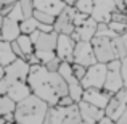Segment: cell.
Returning a JSON list of instances; mask_svg holds the SVG:
<instances>
[{"label":"cell","instance_id":"obj_5","mask_svg":"<svg viewBox=\"0 0 127 124\" xmlns=\"http://www.w3.org/2000/svg\"><path fill=\"white\" fill-rule=\"evenodd\" d=\"M106 73H108V63H93L87 68L85 76L81 79V84L84 89H103L105 85V79H106Z\"/></svg>","mask_w":127,"mask_h":124},{"label":"cell","instance_id":"obj_30","mask_svg":"<svg viewBox=\"0 0 127 124\" xmlns=\"http://www.w3.org/2000/svg\"><path fill=\"white\" fill-rule=\"evenodd\" d=\"M19 5H21V10H23V15L24 18H29V16L34 15V0H19Z\"/></svg>","mask_w":127,"mask_h":124},{"label":"cell","instance_id":"obj_45","mask_svg":"<svg viewBox=\"0 0 127 124\" xmlns=\"http://www.w3.org/2000/svg\"><path fill=\"white\" fill-rule=\"evenodd\" d=\"M2 23H3V15H0V28H2Z\"/></svg>","mask_w":127,"mask_h":124},{"label":"cell","instance_id":"obj_4","mask_svg":"<svg viewBox=\"0 0 127 124\" xmlns=\"http://www.w3.org/2000/svg\"><path fill=\"white\" fill-rule=\"evenodd\" d=\"M74 24H76V29L71 34V37L74 39L76 42L77 41H89L90 42L95 37L96 24H98V23L92 18V15L77 11L76 13V18H74Z\"/></svg>","mask_w":127,"mask_h":124},{"label":"cell","instance_id":"obj_7","mask_svg":"<svg viewBox=\"0 0 127 124\" xmlns=\"http://www.w3.org/2000/svg\"><path fill=\"white\" fill-rule=\"evenodd\" d=\"M58 73L63 76V79L68 84V89H69V95L74 98L76 103H79L82 100V93H84V87H82L81 81L74 76V71H72V63L69 61H61L58 68Z\"/></svg>","mask_w":127,"mask_h":124},{"label":"cell","instance_id":"obj_22","mask_svg":"<svg viewBox=\"0 0 127 124\" xmlns=\"http://www.w3.org/2000/svg\"><path fill=\"white\" fill-rule=\"evenodd\" d=\"M16 42H18V45L21 47V50H23V53H24L26 58H28L31 53L35 52L34 42H32V39H31V36H29V34H19L18 39H16Z\"/></svg>","mask_w":127,"mask_h":124},{"label":"cell","instance_id":"obj_42","mask_svg":"<svg viewBox=\"0 0 127 124\" xmlns=\"http://www.w3.org/2000/svg\"><path fill=\"white\" fill-rule=\"evenodd\" d=\"M16 2H19V0H0V6H3V5H13V3H16Z\"/></svg>","mask_w":127,"mask_h":124},{"label":"cell","instance_id":"obj_21","mask_svg":"<svg viewBox=\"0 0 127 124\" xmlns=\"http://www.w3.org/2000/svg\"><path fill=\"white\" fill-rule=\"evenodd\" d=\"M18 58L16 53L13 52L11 48V42L6 41H0V66H8L10 63H13L15 60Z\"/></svg>","mask_w":127,"mask_h":124},{"label":"cell","instance_id":"obj_32","mask_svg":"<svg viewBox=\"0 0 127 124\" xmlns=\"http://www.w3.org/2000/svg\"><path fill=\"white\" fill-rule=\"evenodd\" d=\"M6 16H10L11 19H16V21H23V19H24V15H23V10H21L19 2H16L15 5L11 6V10H10V13Z\"/></svg>","mask_w":127,"mask_h":124},{"label":"cell","instance_id":"obj_9","mask_svg":"<svg viewBox=\"0 0 127 124\" xmlns=\"http://www.w3.org/2000/svg\"><path fill=\"white\" fill-rule=\"evenodd\" d=\"M76 13H77L76 6H68L66 5L64 10L56 16L53 28H55V31L58 32V34H69L71 36L72 32H74V29H76V24H74Z\"/></svg>","mask_w":127,"mask_h":124},{"label":"cell","instance_id":"obj_28","mask_svg":"<svg viewBox=\"0 0 127 124\" xmlns=\"http://www.w3.org/2000/svg\"><path fill=\"white\" fill-rule=\"evenodd\" d=\"M76 10L81 13H87V15H92L93 10V0H77L76 2Z\"/></svg>","mask_w":127,"mask_h":124},{"label":"cell","instance_id":"obj_3","mask_svg":"<svg viewBox=\"0 0 127 124\" xmlns=\"http://www.w3.org/2000/svg\"><path fill=\"white\" fill-rule=\"evenodd\" d=\"M31 65L24 58H16L13 63L5 66V74L0 79V93H6L8 87L16 81H28Z\"/></svg>","mask_w":127,"mask_h":124},{"label":"cell","instance_id":"obj_34","mask_svg":"<svg viewBox=\"0 0 127 124\" xmlns=\"http://www.w3.org/2000/svg\"><path fill=\"white\" fill-rule=\"evenodd\" d=\"M60 65H61V60H60L58 56H55V58H52L48 63H45V66L50 69V71H58Z\"/></svg>","mask_w":127,"mask_h":124},{"label":"cell","instance_id":"obj_8","mask_svg":"<svg viewBox=\"0 0 127 124\" xmlns=\"http://www.w3.org/2000/svg\"><path fill=\"white\" fill-rule=\"evenodd\" d=\"M103 89L108 93H111V95H114L116 92L124 89V79H122L121 60L119 58H116V60H113V61L108 63V73H106V79H105Z\"/></svg>","mask_w":127,"mask_h":124},{"label":"cell","instance_id":"obj_6","mask_svg":"<svg viewBox=\"0 0 127 124\" xmlns=\"http://www.w3.org/2000/svg\"><path fill=\"white\" fill-rule=\"evenodd\" d=\"M90 42H92L93 52H95V56H96V61L109 63V61H113V60L118 58V53H116L113 39L103 37V36H95Z\"/></svg>","mask_w":127,"mask_h":124},{"label":"cell","instance_id":"obj_23","mask_svg":"<svg viewBox=\"0 0 127 124\" xmlns=\"http://www.w3.org/2000/svg\"><path fill=\"white\" fill-rule=\"evenodd\" d=\"M16 108V102L10 98L6 93H0V116H5L13 113Z\"/></svg>","mask_w":127,"mask_h":124},{"label":"cell","instance_id":"obj_13","mask_svg":"<svg viewBox=\"0 0 127 124\" xmlns=\"http://www.w3.org/2000/svg\"><path fill=\"white\" fill-rule=\"evenodd\" d=\"M31 39L34 42L35 50H55L56 48V41H58V32H42L39 29H35L31 34Z\"/></svg>","mask_w":127,"mask_h":124},{"label":"cell","instance_id":"obj_25","mask_svg":"<svg viewBox=\"0 0 127 124\" xmlns=\"http://www.w3.org/2000/svg\"><path fill=\"white\" fill-rule=\"evenodd\" d=\"M95 36H103V37L114 39L118 34H116V32L108 26V23H98V24H96V32H95Z\"/></svg>","mask_w":127,"mask_h":124},{"label":"cell","instance_id":"obj_46","mask_svg":"<svg viewBox=\"0 0 127 124\" xmlns=\"http://www.w3.org/2000/svg\"><path fill=\"white\" fill-rule=\"evenodd\" d=\"M81 124H85V123H84V121H82V123H81Z\"/></svg>","mask_w":127,"mask_h":124},{"label":"cell","instance_id":"obj_40","mask_svg":"<svg viewBox=\"0 0 127 124\" xmlns=\"http://www.w3.org/2000/svg\"><path fill=\"white\" fill-rule=\"evenodd\" d=\"M26 60H28V63H29V65H37V63H40V61H39V58H37V55H35V53H31V55H29V56H28Z\"/></svg>","mask_w":127,"mask_h":124},{"label":"cell","instance_id":"obj_29","mask_svg":"<svg viewBox=\"0 0 127 124\" xmlns=\"http://www.w3.org/2000/svg\"><path fill=\"white\" fill-rule=\"evenodd\" d=\"M35 55H37V58H39V61L42 63V65H45V63H48L52 58H55L56 56V53H55V50H35Z\"/></svg>","mask_w":127,"mask_h":124},{"label":"cell","instance_id":"obj_18","mask_svg":"<svg viewBox=\"0 0 127 124\" xmlns=\"http://www.w3.org/2000/svg\"><path fill=\"white\" fill-rule=\"evenodd\" d=\"M34 6H35V10H40V11L50 13L53 16H58L64 10L66 3H64V0H34Z\"/></svg>","mask_w":127,"mask_h":124},{"label":"cell","instance_id":"obj_15","mask_svg":"<svg viewBox=\"0 0 127 124\" xmlns=\"http://www.w3.org/2000/svg\"><path fill=\"white\" fill-rule=\"evenodd\" d=\"M77 106H79L81 118L85 124H95L105 116V110L103 108H98V106L92 105V103L85 102V100H81L77 103Z\"/></svg>","mask_w":127,"mask_h":124},{"label":"cell","instance_id":"obj_14","mask_svg":"<svg viewBox=\"0 0 127 124\" xmlns=\"http://www.w3.org/2000/svg\"><path fill=\"white\" fill-rule=\"evenodd\" d=\"M76 41L69 34H58V41H56V48L55 53L61 61H69L72 63V53H74Z\"/></svg>","mask_w":127,"mask_h":124},{"label":"cell","instance_id":"obj_37","mask_svg":"<svg viewBox=\"0 0 127 124\" xmlns=\"http://www.w3.org/2000/svg\"><path fill=\"white\" fill-rule=\"evenodd\" d=\"M11 48H13V52L16 53V56H19V58H24V60H26V56H24V53H23L21 47L18 45V42H16V41H13V42H11Z\"/></svg>","mask_w":127,"mask_h":124},{"label":"cell","instance_id":"obj_35","mask_svg":"<svg viewBox=\"0 0 127 124\" xmlns=\"http://www.w3.org/2000/svg\"><path fill=\"white\" fill-rule=\"evenodd\" d=\"M74 98H72L71 95H63L61 98H60V102H58V106H69V105H74Z\"/></svg>","mask_w":127,"mask_h":124},{"label":"cell","instance_id":"obj_19","mask_svg":"<svg viewBox=\"0 0 127 124\" xmlns=\"http://www.w3.org/2000/svg\"><path fill=\"white\" fill-rule=\"evenodd\" d=\"M31 93L32 92H31V87H29L28 81H16L8 87V90H6V95H8L10 98H13L16 103L21 102L23 98H26V97L31 95Z\"/></svg>","mask_w":127,"mask_h":124},{"label":"cell","instance_id":"obj_48","mask_svg":"<svg viewBox=\"0 0 127 124\" xmlns=\"http://www.w3.org/2000/svg\"><path fill=\"white\" fill-rule=\"evenodd\" d=\"M15 124H19V123H15Z\"/></svg>","mask_w":127,"mask_h":124},{"label":"cell","instance_id":"obj_36","mask_svg":"<svg viewBox=\"0 0 127 124\" xmlns=\"http://www.w3.org/2000/svg\"><path fill=\"white\" fill-rule=\"evenodd\" d=\"M121 73H122V79H124V87L127 89V55L121 60Z\"/></svg>","mask_w":127,"mask_h":124},{"label":"cell","instance_id":"obj_16","mask_svg":"<svg viewBox=\"0 0 127 124\" xmlns=\"http://www.w3.org/2000/svg\"><path fill=\"white\" fill-rule=\"evenodd\" d=\"M111 93H108L105 89H95V87H90V89H84L82 93V100L92 103V105L98 106V108H106V105L111 100Z\"/></svg>","mask_w":127,"mask_h":124},{"label":"cell","instance_id":"obj_24","mask_svg":"<svg viewBox=\"0 0 127 124\" xmlns=\"http://www.w3.org/2000/svg\"><path fill=\"white\" fill-rule=\"evenodd\" d=\"M39 21L34 18V16H29V18H24L23 21H19V29H21V34H29L31 36L32 32L37 29Z\"/></svg>","mask_w":127,"mask_h":124},{"label":"cell","instance_id":"obj_12","mask_svg":"<svg viewBox=\"0 0 127 124\" xmlns=\"http://www.w3.org/2000/svg\"><path fill=\"white\" fill-rule=\"evenodd\" d=\"M116 10H118V6L113 0H93L92 18L96 23H109L111 15Z\"/></svg>","mask_w":127,"mask_h":124},{"label":"cell","instance_id":"obj_39","mask_svg":"<svg viewBox=\"0 0 127 124\" xmlns=\"http://www.w3.org/2000/svg\"><path fill=\"white\" fill-rule=\"evenodd\" d=\"M113 2L116 3V6H118V10H121V11H126V10H127L126 0H113Z\"/></svg>","mask_w":127,"mask_h":124},{"label":"cell","instance_id":"obj_26","mask_svg":"<svg viewBox=\"0 0 127 124\" xmlns=\"http://www.w3.org/2000/svg\"><path fill=\"white\" fill-rule=\"evenodd\" d=\"M113 42H114V48H116V53H118V58L122 60L124 56L127 55V47L124 43V39H122V36H116L114 39H113Z\"/></svg>","mask_w":127,"mask_h":124},{"label":"cell","instance_id":"obj_41","mask_svg":"<svg viewBox=\"0 0 127 124\" xmlns=\"http://www.w3.org/2000/svg\"><path fill=\"white\" fill-rule=\"evenodd\" d=\"M95 124H116V121H113V119H109L108 116L105 115V116H103V118L100 119L98 123H95Z\"/></svg>","mask_w":127,"mask_h":124},{"label":"cell","instance_id":"obj_20","mask_svg":"<svg viewBox=\"0 0 127 124\" xmlns=\"http://www.w3.org/2000/svg\"><path fill=\"white\" fill-rule=\"evenodd\" d=\"M82 118L79 113V106L77 103L69 106H63V123L61 124H81Z\"/></svg>","mask_w":127,"mask_h":124},{"label":"cell","instance_id":"obj_1","mask_svg":"<svg viewBox=\"0 0 127 124\" xmlns=\"http://www.w3.org/2000/svg\"><path fill=\"white\" fill-rule=\"evenodd\" d=\"M28 84L31 87V92L45 100L50 106L58 105L60 98L69 93L68 84L63 79V76L58 71H50L42 63L31 65Z\"/></svg>","mask_w":127,"mask_h":124},{"label":"cell","instance_id":"obj_47","mask_svg":"<svg viewBox=\"0 0 127 124\" xmlns=\"http://www.w3.org/2000/svg\"><path fill=\"white\" fill-rule=\"evenodd\" d=\"M126 5H127V0H126Z\"/></svg>","mask_w":127,"mask_h":124},{"label":"cell","instance_id":"obj_31","mask_svg":"<svg viewBox=\"0 0 127 124\" xmlns=\"http://www.w3.org/2000/svg\"><path fill=\"white\" fill-rule=\"evenodd\" d=\"M108 26H109V28H111L118 36L127 32V21H116V19H111V21L108 23Z\"/></svg>","mask_w":127,"mask_h":124},{"label":"cell","instance_id":"obj_43","mask_svg":"<svg viewBox=\"0 0 127 124\" xmlns=\"http://www.w3.org/2000/svg\"><path fill=\"white\" fill-rule=\"evenodd\" d=\"M76 2H77V0H64V3H66L68 6H74Z\"/></svg>","mask_w":127,"mask_h":124},{"label":"cell","instance_id":"obj_27","mask_svg":"<svg viewBox=\"0 0 127 124\" xmlns=\"http://www.w3.org/2000/svg\"><path fill=\"white\" fill-rule=\"evenodd\" d=\"M32 16L39 23H43V24H55V19H56V16L50 15V13H45V11H40V10H34Z\"/></svg>","mask_w":127,"mask_h":124},{"label":"cell","instance_id":"obj_38","mask_svg":"<svg viewBox=\"0 0 127 124\" xmlns=\"http://www.w3.org/2000/svg\"><path fill=\"white\" fill-rule=\"evenodd\" d=\"M37 29H39V31H42V32H52V31H55L53 24H43V23H39Z\"/></svg>","mask_w":127,"mask_h":124},{"label":"cell","instance_id":"obj_17","mask_svg":"<svg viewBox=\"0 0 127 124\" xmlns=\"http://www.w3.org/2000/svg\"><path fill=\"white\" fill-rule=\"evenodd\" d=\"M19 34H21L19 21L11 19L10 16H3V23H2V28H0V41L13 42L18 39Z\"/></svg>","mask_w":127,"mask_h":124},{"label":"cell","instance_id":"obj_2","mask_svg":"<svg viewBox=\"0 0 127 124\" xmlns=\"http://www.w3.org/2000/svg\"><path fill=\"white\" fill-rule=\"evenodd\" d=\"M50 110V105L37 97L35 93H31L21 102L16 103V108L13 111L15 123L19 124H43L47 113Z\"/></svg>","mask_w":127,"mask_h":124},{"label":"cell","instance_id":"obj_11","mask_svg":"<svg viewBox=\"0 0 127 124\" xmlns=\"http://www.w3.org/2000/svg\"><path fill=\"white\" fill-rule=\"evenodd\" d=\"M72 63H79L89 68L90 65L96 63V56L93 52L92 42L89 41H77L74 47V53H72Z\"/></svg>","mask_w":127,"mask_h":124},{"label":"cell","instance_id":"obj_44","mask_svg":"<svg viewBox=\"0 0 127 124\" xmlns=\"http://www.w3.org/2000/svg\"><path fill=\"white\" fill-rule=\"evenodd\" d=\"M3 74H5V68H3V66H0V79L3 78Z\"/></svg>","mask_w":127,"mask_h":124},{"label":"cell","instance_id":"obj_33","mask_svg":"<svg viewBox=\"0 0 127 124\" xmlns=\"http://www.w3.org/2000/svg\"><path fill=\"white\" fill-rule=\"evenodd\" d=\"M72 71H74V76L81 81V79L85 76V73H87V66L79 65V63H72Z\"/></svg>","mask_w":127,"mask_h":124},{"label":"cell","instance_id":"obj_10","mask_svg":"<svg viewBox=\"0 0 127 124\" xmlns=\"http://www.w3.org/2000/svg\"><path fill=\"white\" fill-rule=\"evenodd\" d=\"M126 110H127V89L124 87V89H121L119 92H116L114 95L111 97L109 103L105 108V115L108 116L109 119H113V121H118L119 116H121Z\"/></svg>","mask_w":127,"mask_h":124}]
</instances>
